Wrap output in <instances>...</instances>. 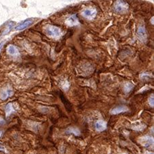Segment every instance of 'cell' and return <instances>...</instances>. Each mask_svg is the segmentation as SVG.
<instances>
[{
	"mask_svg": "<svg viewBox=\"0 0 154 154\" xmlns=\"http://www.w3.org/2000/svg\"><path fill=\"white\" fill-rule=\"evenodd\" d=\"M129 9V5L123 0H117L114 4V10L117 13L124 14Z\"/></svg>",
	"mask_w": 154,
	"mask_h": 154,
	"instance_id": "6da1fadb",
	"label": "cell"
},
{
	"mask_svg": "<svg viewBox=\"0 0 154 154\" xmlns=\"http://www.w3.org/2000/svg\"><path fill=\"white\" fill-rule=\"evenodd\" d=\"M45 32L49 36L58 38L60 36L61 31L58 28L53 25H48L45 28Z\"/></svg>",
	"mask_w": 154,
	"mask_h": 154,
	"instance_id": "7a4b0ae2",
	"label": "cell"
},
{
	"mask_svg": "<svg viewBox=\"0 0 154 154\" xmlns=\"http://www.w3.org/2000/svg\"><path fill=\"white\" fill-rule=\"evenodd\" d=\"M138 142L142 146L149 147L153 144V138L149 136H144L140 137L138 140Z\"/></svg>",
	"mask_w": 154,
	"mask_h": 154,
	"instance_id": "3957f363",
	"label": "cell"
},
{
	"mask_svg": "<svg viewBox=\"0 0 154 154\" xmlns=\"http://www.w3.org/2000/svg\"><path fill=\"white\" fill-rule=\"evenodd\" d=\"M33 21H34V20H33L32 19H28L23 21L22 23H20V24H19L16 27H15V30L21 31V30H25V28H29L30 26L32 25Z\"/></svg>",
	"mask_w": 154,
	"mask_h": 154,
	"instance_id": "277c9868",
	"label": "cell"
},
{
	"mask_svg": "<svg viewBox=\"0 0 154 154\" xmlns=\"http://www.w3.org/2000/svg\"><path fill=\"white\" fill-rule=\"evenodd\" d=\"M94 127L97 132H101L107 128V123L102 120L97 121L94 124Z\"/></svg>",
	"mask_w": 154,
	"mask_h": 154,
	"instance_id": "5b68a950",
	"label": "cell"
},
{
	"mask_svg": "<svg viewBox=\"0 0 154 154\" xmlns=\"http://www.w3.org/2000/svg\"><path fill=\"white\" fill-rule=\"evenodd\" d=\"M13 90L10 88H7V89H3L0 92V99H2V100H5V99H8L13 94Z\"/></svg>",
	"mask_w": 154,
	"mask_h": 154,
	"instance_id": "8992f818",
	"label": "cell"
},
{
	"mask_svg": "<svg viewBox=\"0 0 154 154\" xmlns=\"http://www.w3.org/2000/svg\"><path fill=\"white\" fill-rule=\"evenodd\" d=\"M82 15L85 18L92 19L95 17L97 15V11L95 10H93V9H86V10L82 12Z\"/></svg>",
	"mask_w": 154,
	"mask_h": 154,
	"instance_id": "52a82bcc",
	"label": "cell"
},
{
	"mask_svg": "<svg viewBox=\"0 0 154 154\" xmlns=\"http://www.w3.org/2000/svg\"><path fill=\"white\" fill-rule=\"evenodd\" d=\"M129 110V108L127 107V106H117L115 108H113L112 110H111V114L112 115H118V114L123 113L127 112Z\"/></svg>",
	"mask_w": 154,
	"mask_h": 154,
	"instance_id": "ba28073f",
	"label": "cell"
},
{
	"mask_svg": "<svg viewBox=\"0 0 154 154\" xmlns=\"http://www.w3.org/2000/svg\"><path fill=\"white\" fill-rule=\"evenodd\" d=\"M137 34H138V36L143 41H145L147 39V33L145 30V28L144 27L143 25H141L138 28V30H137Z\"/></svg>",
	"mask_w": 154,
	"mask_h": 154,
	"instance_id": "9c48e42d",
	"label": "cell"
},
{
	"mask_svg": "<svg viewBox=\"0 0 154 154\" xmlns=\"http://www.w3.org/2000/svg\"><path fill=\"white\" fill-rule=\"evenodd\" d=\"M15 108H13V103H8L7 105L6 106V108H5V112H6V118H8L10 116L13 114V112H15Z\"/></svg>",
	"mask_w": 154,
	"mask_h": 154,
	"instance_id": "30bf717a",
	"label": "cell"
},
{
	"mask_svg": "<svg viewBox=\"0 0 154 154\" xmlns=\"http://www.w3.org/2000/svg\"><path fill=\"white\" fill-rule=\"evenodd\" d=\"M66 22H67V23L68 25L73 26V25H75L78 24L79 21H78L76 15H72L67 19Z\"/></svg>",
	"mask_w": 154,
	"mask_h": 154,
	"instance_id": "8fae6325",
	"label": "cell"
},
{
	"mask_svg": "<svg viewBox=\"0 0 154 154\" xmlns=\"http://www.w3.org/2000/svg\"><path fill=\"white\" fill-rule=\"evenodd\" d=\"M66 133L67 134H74L75 136H79L81 135V132H80V129L77 128V127H69L66 130Z\"/></svg>",
	"mask_w": 154,
	"mask_h": 154,
	"instance_id": "7c38bea8",
	"label": "cell"
},
{
	"mask_svg": "<svg viewBox=\"0 0 154 154\" xmlns=\"http://www.w3.org/2000/svg\"><path fill=\"white\" fill-rule=\"evenodd\" d=\"M8 54L11 56H17L19 55V50L17 49V48H16V47L14 45L8 46Z\"/></svg>",
	"mask_w": 154,
	"mask_h": 154,
	"instance_id": "4fadbf2b",
	"label": "cell"
},
{
	"mask_svg": "<svg viewBox=\"0 0 154 154\" xmlns=\"http://www.w3.org/2000/svg\"><path fill=\"white\" fill-rule=\"evenodd\" d=\"M134 89V85L130 82L125 83L124 85V91L125 93H129V92Z\"/></svg>",
	"mask_w": 154,
	"mask_h": 154,
	"instance_id": "5bb4252c",
	"label": "cell"
},
{
	"mask_svg": "<svg viewBox=\"0 0 154 154\" xmlns=\"http://www.w3.org/2000/svg\"><path fill=\"white\" fill-rule=\"evenodd\" d=\"M14 25H15V23H14V22L9 23L8 24L6 25V27L5 28V30H4V32H3V35H5V34H8V33L12 30V28H13Z\"/></svg>",
	"mask_w": 154,
	"mask_h": 154,
	"instance_id": "9a60e30c",
	"label": "cell"
},
{
	"mask_svg": "<svg viewBox=\"0 0 154 154\" xmlns=\"http://www.w3.org/2000/svg\"><path fill=\"white\" fill-rule=\"evenodd\" d=\"M133 129H134L135 131H138V132H141V131H143V130L145 128V125H136V126L133 127H132Z\"/></svg>",
	"mask_w": 154,
	"mask_h": 154,
	"instance_id": "2e32d148",
	"label": "cell"
},
{
	"mask_svg": "<svg viewBox=\"0 0 154 154\" xmlns=\"http://www.w3.org/2000/svg\"><path fill=\"white\" fill-rule=\"evenodd\" d=\"M69 83H68L67 81H65L63 83H62V88L65 90V91H67L68 89V88H69Z\"/></svg>",
	"mask_w": 154,
	"mask_h": 154,
	"instance_id": "e0dca14e",
	"label": "cell"
},
{
	"mask_svg": "<svg viewBox=\"0 0 154 154\" xmlns=\"http://www.w3.org/2000/svg\"><path fill=\"white\" fill-rule=\"evenodd\" d=\"M148 103L149 105H150L151 107H153V94H151L150 96V97L149 98L148 100Z\"/></svg>",
	"mask_w": 154,
	"mask_h": 154,
	"instance_id": "ac0fdd59",
	"label": "cell"
},
{
	"mask_svg": "<svg viewBox=\"0 0 154 154\" xmlns=\"http://www.w3.org/2000/svg\"><path fill=\"white\" fill-rule=\"evenodd\" d=\"M0 151H4V152H7L6 147L4 146L3 144H1V143H0Z\"/></svg>",
	"mask_w": 154,
	"mask_h": 154,
	"instance_id": "d6986e66",
	"label": "cell"
},
{
	"mask_svg": "<svg viewBox=\"0 0 154 154\" xmlns=\"http://www.w3.org/2000/svg\"><path fill=\"white\" fill-rule=\"evenodd\" d=\"M6 123L5 121H4V118H2L1 117H0V125H3Z\"/></svg>",
	"mask_w": 154,
	"mask_h": 154,
	"instance_id": "ffe728a7",
	"label": "cell"
},
{
	"mask_svg": "<svg viewBox=\"0 0 154 154\" xmlns=\"http://www.w3.org/2000/svg\"><path fill=\"white\" fill-rule=\"evenodd\" d=\"M3 44H4V42H1V43H0V51H1L2 47H3Z\"/></svg>",
	"mask_w": 154,
	"mask_h": 154,
	"instance_id": "44dd1931",
	"label": "cell"
},
{
	"mask_svg": "<svg viewBox=\"0 0 154 154\" xmlns=\"http://www.w3.org/2000/svg\"><path fill=\"white\" fill-rule=\"evenodd\" d=\"M145 154H153V153L149 152V151H147V152H145Z\"/></svg>",
	"mask_w": 154,
	"mask_h": 154,
	"instance_id": "7402d4cb",
	"label": "cell"
},
{
	"mask_svg": "<svg viewBox=\"0 0 154 154\" xmlns=\"http://www.w3.org/2000/svg\"><path fill=\"white\" fill-rule=\"evenodd\" d=\"M2 134H3V132H2V131L0 130V138H1V136H2Z\"/></svg>",
	"mask_w": 154,
	"mask_h": 154,
	"instance_id": "603a6c76",
	"label": "cell"
}]
</instances>
